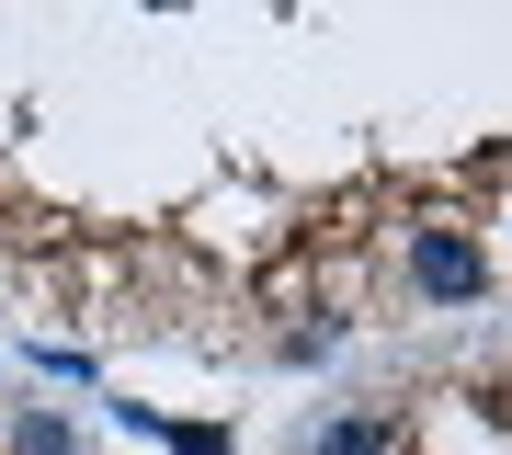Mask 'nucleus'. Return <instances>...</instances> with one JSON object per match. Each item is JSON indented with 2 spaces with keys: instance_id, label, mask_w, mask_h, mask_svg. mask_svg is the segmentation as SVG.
I'll return each mask as SVG.
<instances>
[{
  "instance_id": "obj_4",
  "label": "nucleus",
  "mask_w": 512,
  "mask_h": 455,
  "mask_svg": "<svg viewBox=\"0 0 512 455\" xmlns=\"http://www.w3.org/2000/svg\"><path fill=\"white\" fill-rule=\"evenodd\" d=\"M171 444H183V455H228V433H217V421H183Z\"/></svg>"
},
{
  "instance_id": "obj_3",
  "label": "nucleus",
  "mask_w": 512,
  "mask_h": 455,
  "mask_svg": "<svg viewBox=\"0 0 512 455\" xmlns=\"http://www.w3.org/2000/svg\"><path fill=\"white\" fill-rule=\"evenodd\" d=\"M80 433H69V410H23L12 421V455H69Z\"/></svg>"
},
{
  "instance_id": "obj_2",
  "label": "nucleus",
  "mask_w": 512,
  "mask_h": 455,
  "mask_svg": "<svg viewBox=\"0 0 512 455\" xmlns=\"http://www.w3.org/2000/svg\"><path fill=\"white\" fill-rule=\"evenodd\" d=\"M319 455H410V421L399 410H342V421H319Z\"/></svg>"
},
{
  "instance_id": "obj_1",
  "label": "nucleus",
  "mask_w": 512,
  "mask_h": 455,
  "mask_svg": "<svg viewBox=\"0 0 512 455\" xmlns=\"http://www.w3.org/2000/svg\"><path fill=\"white\" fill-rule=\"evenodd\" d=\"M410 296H433V308H478L490 296V251H478V228L456 217H410Z\"/></svg>"
}]
</instances>
